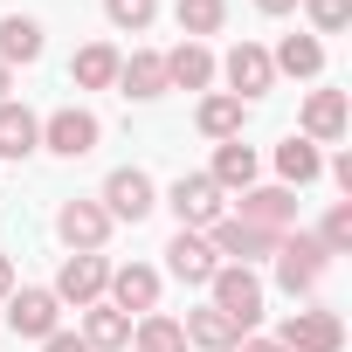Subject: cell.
I'll return each instance as SVG.
<instances>
[{"mask_svg": "<svg viewBox=\"0 0 352 352\" xmlns=\"http://www.w3.org/2000/svg\"><path fill=\"white\" fill-rule=\"evenodd\" d=\"M104 283H111V263L90 249V256H69L63 270H56V304H104Z\"/></svg>", "mask_w": 352, "mask_h": 352, "instance_id": "cell-9", "label": "cell"}, {"mask_svg": "<svg viewBox=\"0 0 352 352\" xmlns=\"http://www.w3.org/2000/svg\"><path fill=\"white\" fill-rule=\"evenodd\" d=\"M166 208L180 214V228H194V235H208V228L228 214V201H221V187L208 180V173H180L173 194H166Z\"/></svg>", "mask_w": 352, "mask_h": 352, "instance_id": "cell-3", "label": "cell"}, {"mask_svg": "<svg viewBox=\"0 0 352 352\" xmlns=\"http://www.w3.org/2000/svg\"><path fill=\"white\" fill-rule=\"evenodd\" d=\"M8 90H14V69H8V63H0V104H8Z\"/></svg>", "mask_w": 352, "mask_h": 352, "instance_id": "cell-36", "label": "cell"}, {"mask_svg": "<svg viewBox=\"0 0 352 352\" xmlns=\"http://www.w3.org/2000/svg\"><path fill=\"white\" fill-rule=\"evenodd\" d=\"M276 242L283 235H270V228H249V221H235V214H221L214 228H208V249L221 256V263H263V256H276Z\"/></svg>", "mask_w": 352, "mask_h": 352, "instance_id": "cell-6", "label": "cell"}, {"mask_svg": "<svg viewBox=\"0 0 352 352\" xmlns=\"http://www.w3.org/2000/svg\"><path fill=\"white\" fill-rule=\"evenodd\" d=\"M208 290H214V311L249 338V331H256V318H263V276H256V270H242V263H221V270L208 276Z\"/></svg>", "mask_w": 352, "mask_h": 352, "instance_id": "cell-1", "label": "cell"}, {"mask_svg": "<svg viewBox=\"0 0 352 352\" xmlns=\"http://www.w3.org/2000/svg\"><path fill=\"white\" fill-rule=\"evenodd\" d=\"M131 352H187V331H180V318L145 311V318L131 324Z\"/></svg>", "mask_w": 352, "mask_h": 352, "instance_id": "cell-26", "label": "cell"}, {"mask_svg": "<svg viewBox=\"0 0 352 352\" xmlns=\"http://www.w3.org/2000/svg\"><path fill=\"white\" fill-rule=\"evenodd\" d=\"M324 270H331V256H324V242H318V235L290 228V235L276 242V283H283L290 297H311V290L324 283Z\"/></svg>", "mask_w": 352, "mask_h": 352, "instance_id": "cell-2", "label": "cell"}, {"mask_svg": "<svg viewBox=\"0 0 352 352\" xmlns=\"http://www.w3.org/2000/svg\"><path fill=\"white\" fill-rule=\"evenodd\" d=\"M28 152H42V118L8 97L0 104V159H28Z\"/></svg>", "mask_w": 352, "mask_h": 352, "instance_id": "cell-17", "label": "cell"}, {"mask_svg": "<svg viewBox=\"0 0 352 352\" xmlns=\"http://www.w3.org/2000/svg\"><path fill=\"white\" fill-rule=\"evenodd\" d=\"M242 118H249V104H242V97H228V90H208V97H201V111H194V124H201L214 145L242 138Z\"/></svg>", "mask_w": 352, "mask_h": 352, "instance_id": "cell-20", "label": "cell"}, {"mask_svg": "<svg viewBox=\"0 0 352 352\" xmlns=\"http://www.w3.org/2000/svg\"><path fill=\"white\" fill-rule=\"evenodd\" d=\"M104 14H111V28L145 35V28H152V14H159V0H104Z\"/></svg>", "mask_w": 352, "mask_h": 352, "instance_id": "cell-29", "label": "cell"}, {"mask_svg": "<svg viewBox=\"0 0 352 352\" xmlns=\"http://www.w3.org/2000/svg\"><path fill=\"white\" fill-rule=\"evenodd\" d=\"M304 14L318 35H345L352 28V0H304Z\"/></svg>", "mask_w": 352, "mask_h": 352, "instance_id": "cell-31", "label": "cell"}, {"mask_svg": "<svg viewBox=\"0 0 352 352\" xmlns=\"http://www.w3.org/2000/svg\"><path fill=\"white\" fill-rule=\"evenodd\" d=\"M180 331H187V345H201V352H235V345H242V331H235V324H228L214 304L187 311V324H180Z\"/></svg>", "mask_w": 352, "mask_h": 352, "instance_id": "cell-23", "label": "cell"}, {"mask_svg": "<svg viewBox=\"0 0 352 352\" xmlns=\"http://www.w3.org/2000/svg\"><path fill=\"white\" fill-rule=\"evenodd\" d=\"M42 352H90V345H83L76 331H49V338H42Z\"/></svg>", "mask_w": 352, "mask_h": 352, "instance_id": "cell-32", "label": "cell"}, {"mask_svg": "<svg viewBox=\"0 0 352 352\" xmlns=\"http://www.w3.org/2000/svg\"><path fill=\"white\" fill-rule=\"evenodd\" d=\"M97 138H104V124L90 111H76V104L42 118V152H56V159H83V152H97Z\"/></svg>", "mask_w": 352, "mask_h": 352, "instance_id": "cell-5", "label": "cell"}, {"mask_svg": "<svg viewBox=\"0 0 352 352\" xmlns=\"http://www.w3.org/2000/svg\"><path fill=\"white\" fill-rule=\"evenodd\" d=\"M90 352H118V345H131V318L118 311V304H83V331H76Z\"/></svg>", "mask_w": 352, "mask_h": 352, "instance_id": "cell-21", "label": "cell"}, {"mask_svg": "<svg viewBox=\"0 0 352 352\" xmlns=\"http://www.w3.org/2000/svg\"><path fill=\"white\" fill-rule=\"evenodd\" d=\"M249 228H270V235H290L297 228V194L290 187H242V214Z\"/></svg>", "mask_w": 352, "mask_h": 352, "instance_id": "cell-10", "label": "cell"}, {"mask_svg": "<svg viewBox=\"0 0 352 352\" xmlns=\"http://www.w3.org/2000/svg\"><path fill=\"white\" fill-rule=\"evenodd\" d=\"M173 21H180L187 42H208V35H221V21H228V0H173Z\"/></svg>", "mask_w": 352, "mask_h": 352, "instance_id": "cell-27", "label": "cell"}, {"mask_svg": "<svg viewBox=\"0 0 352 352\" xmlns=\"http://www.w3.org/2000/svg\"><path fill=\"white\" fill-rule=\"evenodd\" d=\"M256 173H263V159L242 145V138H228V145H214V166H208V180L221 187V194H242V187H256Z\"/></svg>", "mask_w": 352, "mask_h": 352, "instance_id": "cell-18", "label": "cell"}, {"mask_svg": "<svg viewBox=\"0 0 352 352\" xmlns=\"http://www.w3.org/2000/svg\"><path fill=\"white\" fill-rule=\"evenodd\" d=\"M56 235L69 242V256H90V249H104L111 214H104L97 201H63V208H56Z\"/></svg>", "mask_w": 352, "mask_h": 352, "instance_id": "cell-11", "label": "cell"}, {"mask_svg": "<svg viewBox=\"0 0 352 352\" xmlns=\"http://www.w3.org/2000/svg\"><path fill=\"white\" fill-rule=\"evenodd\" d=\"M208 83H214V56H208V42L166 49V90H208Z\"/></svg>", "mask_w": 352, "mask_h": 352, "instance_id": "cell-19", "label": "cell"}, {"mask_svg": "<svg viewBox=\"0 0 352 352\" xmlns=\"http://www.w3.org/2000/svg\"><path fill=\"white\" fill-rule=\"evenodd\" d=\"M345 118H352V111H345V90H311V97H304V118H297V124H304L297 138L338 145V138H345Z\"/></svg>", "mask_w": 352, "mask_h": 352, "instance_id": "cell-13", "label": "cell"}, {"mask_svg": "<svg viewBox=\"0 0 352 352\" xmlns=\"http://www.w3.org/2000/svg\"><path fill=\"white\" fill-rule=\"evenodd\" d=\"M118 49L111 42H90V49H76V63H69V83L76 90H118Z\"/></svg>", "mask_w": 352, "mask_h": 352, "instance_id": "cell-22", "label": "cell"}, {"mask_svg": "<svg viewBox=\"0 0 352 352\" xmlns=\"http://www.w3.org/2000/svg\"><path fill=\"white\" fill-rule=\"evenodd\" d=\"M166 270L180 276V283H208V276L221 270V256L208 249V235H194V228H180V235L166 242Z\"/></svg>", "mask_w": 352, "mask_h": 352, "instance_id": "cell-15", "label": "cell"}, {"mask_svg": "<svg viewBox=\"0 0 352 352\" xmlns=\"http://www.w3.org/2000/svg\"><path fill=\"white\" fill-rule=\"evenodd\" d=\"M8 290H14V256H0V304H8Z\"/></svg>", "mask_w": 352, "mask_h": 352, "instance_id": "cell-33", "label": "cell"}, {"mask_svg": "<svg viewBox=\"0 0 352 352\" xmlns=\"http://www.w3.org/2000/svg\"><path fill=\"white\" fill-rule=\"evenodd\" d=\"M270 69H276V76H318V69H324V42H318V35H283L276 56H270Z\"/></svg>", "mask_w": 352, "mask_h": 352, "instance_id": "cell-24", "label": "cell"}, {"mask_svg": "<svg viewBox=\"0 0 352 352\" xmlns=\"http://www.w3.org/2000/svg\"><path fill=\"white\" fill-rule=\"evenodd\" d=\"M318 242H324V256H352V201H338V208L324 214Z\"/></svg>", "mask_w": 352, "mask_h": 352, "instance_id": "cell-30", "label": "cell"}, {"mask_svg": "<svg viewBox=\"0 0 352 352\" xmlns=\"http://www.w3.org/2000/svg\"><path fill=\"white\" fill-rule=\"evenodd\" d=\"M214 69L228 76V97H242V104H256V97L276 90V69H270V49L263 42H235L228 63H214Z\"/></svg>", "mask_w": 352, "mask_h": 352, "instance_id": "cell-4", "label": "cell"}, {"mask_svg": "<svg viewBox=\"0 0 352 352\" xmlns=\"http://www.w3.org/2000/svg\"><path fill=\"white\" fill-rule=\"evenodd\" d=\"M118 90L138 97V104L166 97V56H159V49H131V56L118 63Z\"/></svg>", "mask_w": 352, "mask_h": 352, "instance_id": "cell-16", "label": "cell"}, {"mask_svg": "<svg viewBox=\"0 0 352 352\" xmlns=\"http://www.w3.org/2000/svg\"><path fill=\"white\" fill-rule=\"evenodd\" d=\"M235 352H283V345H276V338H242Z\"/></svg>", "mask_w": 352, "mask_h": 352, "instance_id": "cell-34", "label": "cell"}, {"mask_svg": "<svg viewBox=\"0 0 352 352\" xmlns=\"http://www.w3.org/2000/svg\"><path fill=\"white\" fill-rule=\"evenodd\" d=\"M256 8H263V14H290V8H297V0H256Z\"/></svg>", "mask_w": 352, "mask_h": 352, "instance_id": "cell-35", "label": "cell"}, {"mask_svg": "<svg viewBox=\"0 0 352 352\" xmlns=\"http://www.w3.org/2000/svg\"><path fill=\"white\" fill-rule=\"evenodd\" d=\"M104 290H111V304H118L124 318H131V311H138V318H145V311H159V270H145V263L111 270V283H104Z\"/></svg>", "mask_w": 352, "mask_h": 352, "instance_id": "cell-14", "label": "cell"}, {"mask_svg": "<svg viewBox=\"0 0 352 352\" xmlns=\"http://www.w3.org/2000/svg\"><path fill=\"white\" fill-rule=\"evenodd\" d=\"M56 324H63L56 290H8V331L14 338H49Z\"/></svg>", "mask_w": 352, "mask_h": 352, "instance_id": "cell-12", "label": "cell"}, {"mask_svg": "<svg viewBox=\"0 0 352 352\" xmlns=\"http://www.w3.org/2000/svg\"><path fill=\"white\" fill-rule=\"evenodd\" d=\"M276 345L283 352H345V324H338V311H290Z\"/></svg>", "mask_w": 352, "mask_h": 352, "instance_id": "cell-7", "label": "cell"}, {"mask_svg": "<svg viewBox=\"0 0 352 352\" xmlns=\"http://www.w3.org/2000/svg\"><path fill=\"white\" fill-rule=\"evenodd\" d=\"M42 56V21H28V14H0V63H35Z\"/></svg>", "mask_w": 352, "mask_h": 352, "instance_id": "cell-25", "label": "cell"}, {"mask_svg": "<svg viewBox=\"0 0 352 352\" xmlns=\"http://www.w3.org/2000/svg\"><path fill=\"white\" fill-rule=\"evenodd\" d=\"M276 173H283L290 187H311L318 173H324V159H318V145H311V138H297V131H290V138L276 145Z\"/></svg>", "mask_w": 352, "mask_h": 352, "instance_id": "cell-28", "label": "cell"}, {"mask_svg": "<svg viewBox=\"0 0 352 352\" xmlns=\"http://www.w3.org/2000/svg\"><path fill=\"white\" fill-rule=\"evenodd\" d=\"M111 221H145L152 208H159V194H152V173H138V166H118L111 180H104V201H97Z\"/></svg>", "mask_w": 352, "mask_h": 352, "instance_id": "cell-8", "label": "cell"}]
</instances>
